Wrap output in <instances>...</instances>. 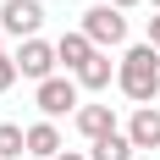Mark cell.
Wrapping results in <instances>:
<instances>
[{"mask_svg": "<svg viewBox=\"0 0 160 160\" xmlns=\"http://www.w3.org/2000/svg\"><path fill=\"white\" fill-rule=\"evenodd\" d=\"M78 28L88 33V39H94L99 50H122V44H127V11H116L111 0H99V6H88Z\"/></svg>", "mask_w": 160, "mask_h": 160, "instance_id": "cell-3", "label": "cell"}, {"mask_svg": "<svg viewBox=\"0 0 160 160\" xmlns=\"http://www.w3.org/2000/svg\"><path fill=\"white\" fill-rule=\"evenodd\" d=\"M116 88H122L132 105H155V94H160V50L149 44V39L122 50V61H116Z\"/></svg>", "mask_w": 160, "mask_h": 160, "instance_id": "cell-1", "label": "cell"}, {"mask_svg": "<svg viewBox=\"0 0 160 160\" xmlns=\"http://www.w3.org/2000/svg\"><path fill=\"white\" fill-rule=\"evenodd\" d=\"M55 66H61V55H55L50 39H22V44H17V72H22L28 83L55 78Z\"/></svg>", "mask_w": 160, "mask_h": 160, "instance_id": "cell-4", "label": "cell"}, {"mask_svg": "<svg viewBox=\"0 0 160 160\" xmlns=\"http://www.w3.org/2000/svg\"><path fill=\"white\" fill-rule=\"evenodd\" d=\"M61 149H66V144H61V127L39 116V122L28 127V155H33V160H55Z\"/></svg>", "mask_w": 160, "mask_h": 160, "instance_id": "cell-10", "label": "cell"}, {"mask_svg": "<svg viewBox=\"0 0 160 160\" xmlns=\"http://www.w3.org/2000/svg\"><path fill=\"white\" fill-rule=\"evenodd\" d=\"M72 127H78L83 138H88V144H99V138L122 132V127H116V111H111V105H83V111L72 116Z\"/></svg>", "mask_w": 160, "mask_h": 160, "instance_id": "cell-8", "label": "cell"}, {"mask_svg": "<svg viewBox=\"0 0 160 160\" xmlns=\"http://www.w3.org/2000/svg\"><path fill=\"white\" fill-rule=\"evenodd\" d=\"M94 39H88V33H83V28H66L61 33V39H55V55H61V66H66V72H78V66H88V61H94Z\"/></svg>", "mask_w": 160, "mask_h": 160, "instance_id": "cell-7", "label": "cell"}, {"mask_svg": "<svg viewBox=\"0 0 160 160\" xmlns=\"http://www.w3.org/2000/svg\"><path fill=\"white\" fill-rule=\"evenodd\" d=\"M111 6H116V11H132V6H144V0H111Z\"/></svg>", "mask_w": 160, "mask_h": 160, "instance_id": "cell-16", "label": "cell"}, {"mask_svg": "<svg viewBox=\"0 0 160 160\" xmlns=\"http://www.w3.org/2000/svg\"><path fill=\"white\" fill-rule=\"evenodd\" d=\"M72 78H78L83 88H88V94L111 88V83H116V61H111V50H94V61H88V66H78Z\"/></svg>", "mask_w": 160, "mask_h": 160, "instance_id": "cell-9", "label": "cell"}, {"mask_svg": "<svg viewBox=\"0 0 160 160\" xmlns=\"http://www.w3.org/2000/svg\"><path fill=\"white\" fill-rule=\"evenodd\" d=\"M138 149H132L127 132H111V138H99V144H88V160H132Z\"/></svg>", "mask_w": 160, "mask_h": 160, "instance_id": "cell-11", "label": "cell"}, {"mask_svg": "<svg viewBox=\"0 0 160 160\" xmlns=\"http://www.w3.org/2000/svg\"><path fill=\"white\" fill-rule=\"evenodd\" d=\"M149 6H155V11H160V0H149Z\"/></svg>", "mask_w": 160, "mask_h": 160, "instance_id": "cell-18", "label": "cell"}, {"mask_svg": "<svg viewBox=\"0 0 160 160\" xmlns=\"http://www.w3.org/2000/svg\"><path fill=\"white\" fill-rule=\"evenodd\" d=\"M0 55H6V28H0Z\"/></svg>", "mask_w": 160, "mask_h": 160, "instance_id": "cell-17", "label": "cell"}, {"mask_svg": "<svg viewBox=\"0 0 160 160\" xmlns=\"http://www.w3.org/2000/svg\"><path fill=\"white\" fill-rule=\"evenodd\" d=\"M22 155H28V127L0 122V160H22Z\"/></svg>", "mask_w": 160, "mask_h": 160, "instance_id": "cell-12", "label": "cell"}, {"mask_svg": "<svg viewBox=\"0 0 160 160\" xmlns=\"http://www.w3.org/2000/svg\"><path fill=\"white\" fill-rule=\"evenodd\" d=\"M33 105H39L44 122L78 116V111H83V83L72 78V72H66V78H44V83H33Z\"/></svg>", "mask_w": 160, "mask_h": 160, "instance_id": "cell-2", "label": "cell"}, {"mask_svg": "<svg viewBox=\"0 0 160 160\" xmlns=\"http://www.w3.org/2000/svg\"><path fill=\"white\" fill-rule=\"evenodd\" d=\"M55 160H88V155H83V149H61Z\"/></svg>", "mask_w": 160, "mask_h": 160, "instance_id": "cell-15", "label": "cell"}, {"mask_svg": "<svg viewBox=\"0 0 160 160\" xmlns=\"http://www.w3.org/2000/svg\"><path fill=\"white\" fill-rule=\"evenodd\" d=\"M0 28L11 33V39H39L44 6H39V0H6V6H0Z\"/></svg>", "mask_w": 160, "mask_h": 160, "instance_id": "cell-5", "label": "cell"}, {"mask_svg": "<svg viewBox=\"0 0 160 160\" xmlns=\"http://www.w3.org/2000/svg\"><path fill=\"white\" fill-rule=\"evenodd\" d=\"M132 149H160V105H132V122L122 127Z\"/></svg>", "mask_w": 160, "mask_h": 160, "instance_id": "cell-6", "label": "cell"}, {"mask_svg": "<svg viewBox=\"0 0 160 160\" xmlns=\"http://www.w3.org/2000/svg\"><path fill=\"white\" fill-rule=\"evenodd\" d=\"M149 44H155V50H160V11H155V17H149Z\"/></svg>", "mask_w": 160, "mask_h": 160, "instance_id": "cell-14", "label": "cell"}, {"mask_svg": "<svg viewBox=\"0 0 160 160\" xmlns=\"http://www.w3.org/2000/svg\"><path fill=\"white\" fill-rule=\"evenodd\" d=\"M17 78H22V72H17V55H0V94H6Z\"/></svg>", "mask_w": 160, "mask_h": 160, "instance_id": "cell-13", "label": "cell"}]
</instances>
